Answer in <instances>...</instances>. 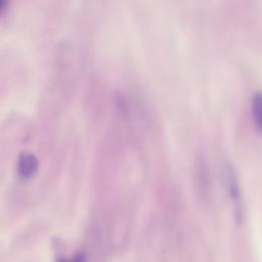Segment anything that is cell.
Wrapping results in <instances>:
<instances>
[{
	"instance_id": "cell-1",
	"label": "cell",
	"mask_w": 262,
	"mask_h": 262,
	"mask_svg": "<svg viewBox=\"0 0 262 262\" xmlns=\"http://www.w3.org/2000/svg\"><path fill=\"white\" fill-rule=\"evenodd\" d=\"M193 175L199 196L203 201H208L212 192V175L207 160L201 155L195 159Z\"/></svg>"
},
{
	"instance_id": "cell-2",
	"label": "cell",
	"mask_w": 262,
	"mask_h": 262,
	"mask_svg": "<svg viewBox=\"0 0 262 262\" xmlns=\"http://www.w3.org/2000/svg\"><path fill=\"white\" fill-rule=\"evenodd\" d=\"M222 177L226 192L228 198L231 200L234 210L236 212V217H241L242 214V194L238 184V179L235 173L234 168L230 163L224 162L222 165Z\"/></svg>"
},
{
	"instance_id": "cell-3",
	"label": "cell",
	"mask_w": 262,
	"mask_h": 262,
	"mask_svg": "<svg viewBox=\"0 0 262 262\" xmlns=\"http://www.w3.org/2000/svg\"><path fill=\"white\" fill-rule=\"evenodd\" d=\"M38 169L37 158L29 152L21 154L17 161V174L23 179H29L34 176Z\"/></svg>"
},
{
	"instance_id": "cell-4",
	"label": "cell",
	"mask_w": 262,
	"mask_h": 262,
	"mask_svg": "<svg viewBox=\"0 0 262 262\" xmlns=\"http://www.w3.org/2000/svg\"><path fill=\"white\" fill-rule=\"evenodd\" d=\"M252 117L256 129L262 132V92H256L253 95Z\"/></svg>"
},
{
	"instance_id": "cell-5",
	"label": "cell",
	"mask_w": 262,
	"mask_h": 262,
	"mask_svg": "<svg viewBox=\"0 0 262 262\" xmlns=\"http://www.w3.org/2000/svg\"><path fill=\"white\" fill-rule=\"evenodd\" d=\"M57 262H86V258L83 253H77L71 258H59Z\"/></svg>"
},
{
	"instance_id": "cell-6",
	"label": "cell",
	"mask_w": 262,
	"mask_h": 262,
	"mask_svg": "<svg viewBox=\"0 0 262 262\" xmlns=\"http://www.w3.org/2000/svg\"><path fill=\"white\" fill-rule=\"evenodd\" d=\"M8 2L9 0H0V14L3 13L6 9V7L8 6Z\"/></svg>"
}]
</instances>
